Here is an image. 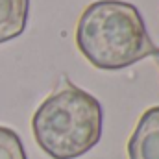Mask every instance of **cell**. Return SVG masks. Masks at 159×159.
<instances>
[{"label":"cell","mask_w":159,"mask_h":159,"mask_svg":"<svg viewBox=\"0 0 159 159\" xmlns=\"http://www.w3.org/2000/svg\"><path fill=\"white\" fill-rule=\"evenodd\" d=\"M76 44L96 69H126L157 50L139 9L124 0H98L85 7L76 26Z\"/></svg>","instance_id":"obj_1"},{"label":"cell","mask_w":159,"mask_h":159,"mask_svg":"<svg viewBox=\"0 0 159 159\" xmlns=\"http://www.w3.org/2000/svg\"><path fill=\"white\" fill-rule=\"evenodd\" d=\"M39 148L54 159H76L102 137V106L87 91L63 76L56 91L32 117Z\"/></svg>","instance_id":"obj_2"},{"label":"cell","mask_w":159,"mask_h":159,"mask_svg":"<svg viewBox=\"0 0 159 159\" xmlns=\"http://www.w3.org/2000/svg\"><path fill=\"white\" fill-rule=\"evenodd\" d=\"M129 159H159V106L150 107L139 119L129 141Z\"/></svg>","instance_id":"obj_3"},{"label":"cell","mask_w":159,"mask_h":159,"mask_svg":"<svg viewBox=\"0 0 159 159\" xmlns=\"http://www.w3.org/2000/svg\"><path fill=\"white\" fill-rule=\"evenodd\" d=\"M28 9L30 0H0V44L24 32Z\"/></svg>","instance_id":"obj_4"},{"label":"cell","mask_w":159,"mask_h":159,"mask_svg":"<svg viewBox=\"0 0 159 159\" xmlns=\"http://www.w3.org/2000/svg\"><path fill=\"white\" fill-rule=\"evenodd\" d=\"M0 159H28L17 131L6 126H0Z\"/></svg>","instance_id":"obj_5"},{"label":"cell","mask_w":159,"mask_h":159,"mask_svg":"<svg viewBox=\"0 0 159 159\" xmlns=\"http://www.w3.org/2000/svg\"><path fill=\"white\" fill-rule=\"evenodd\" d=\"M154 56H156V61H157V65H159V48L154 52Z\"/></svg>","instance_id":"obj_6"}]
</instances>
